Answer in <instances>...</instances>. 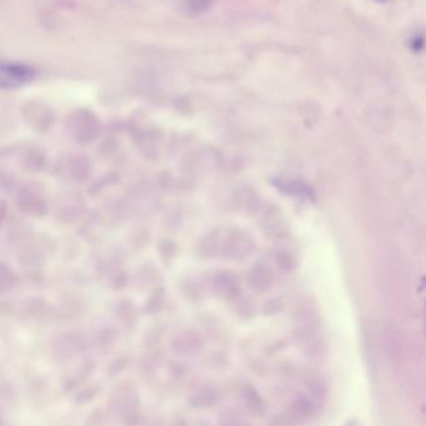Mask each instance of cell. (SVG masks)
<instances>
[{
    "label": "cell",
    "mask_w": 426,
    "mask_h": 426,
    "mask_svg": "<svg viewBox=\"0 0 426 426\" xmlns=\"http://www.w3.org/2000/svg\"><path fill=\"white\" fill-rule=\"evenodd\" d=\"M220 246L221 245H220L219 234L213 230L204 234L199 239L196 244V253L203 259H210L220 253Z\"/></svg>",
    "instance_id": "2"
},
{
    "label": "cell",
    "mask_w": 426,
    "mask_h": 426,
    "mask_svg": "<svg viewBox=\"0 0 426 426\" xmlns=\"http://www.w3.org/2000/svg\"><path fill=\"white\" fill-rule=\"evenodd\" d=\"M18 207L24 213L35 214L38 216L46 213V204L31 191H22L18 198Z\"/></svg>",
    "instance_id": "3"
},
{
    "label": "cell",
    "mask_w": 426,
    "mask_h": 426,
    "mask_svg": "<svg viewBox=\"0 0 426 426\" xmlns=\"http://www.w3.org/2000/svg\"><path fill=\"white\" fill-rule=\"evenodd\" d=\"M117 315L119 318L121 323H124L126 326L134 325L138 320V313H137V309L134 307L132 301L121 300L118 307H117Z\"/></svg>",
    "instance_id": "5"
},
{
    "label": "cell",
    "mask_w": 426,
    "mask_h": 426,
    "mask_svg": "<svg viewBox=\"0 0 426 426\" xmlns=\"http://www.w3.org/2000/svg\"><path fill=\"white\" fill-rule=\"evenodd\" d=\"M203 346L201 336L196 335L193 332H185L176 335L173 340V349L178 354H185V355H191L195 354L196 351H199Z\"/></svg>",
    "instance_id": "1"
},
{
    "label": "cell",
    "mask_w": 426,
    "mask_h": 426,
    "mask_svg": "<svg viewBox=\"0 0 426 426\" xmlns=\"http://www.w3.org/2000/svg\"><path fill=\"white\" fill-rule=\"evenodd\" d=\"M214 288L218 290L219 294L225 295L226 298L235 296V288H237L235 275L230 271H218L214 278Z\"/></svg>",
    "instance_id": "4"
},
{
    "label": "cell",
    "mask_w": 426,
    "mask_h": 426,
    "mask_svg": "<svg viewBox=\"0 0 426 426\" xmlns=\"http://www.w3.org/2000/svg\"><path fill=\"white\" fill-rule=\"evenodd\" d=\"M215 399H216V393L214 391L213 389L203 388L201 389L199 393H196L190 399V402L196 407H207L212 405Z\"/></svg>",
    "instance_id": "6"
},
{
    "label": "cell",
    "mask_w": 426,
    "mask_h": 426,
    "mask_svg": "<svg viewBox=\"0 0 426 426\" xmlns=\"http://www.w3.org/2000/svg\"><path fill=\"white\" fill-rule=\"evenodd\" d=\"M164 300H165V294H164L163 289H157L154 291V294L149 298V300L146 301L145 312L146 313H157V310H160L163 307Z\"/></svg>",
    "instance_id": "7"
},
{
    "label": "cell",
    "mask_w": 426,
    "mask_h": 426,
    "mask_svg": "<svg viewBox=\"0 0 426 426\" xmlns=\"http://www.w3.org/2000/svg\"><path fill=\"white\" fill-rule=\"evenodd\" d=\"M380 1H384V0H380Z\"/></svg>",
    "instance_id": "9"
},
{
    "label": "cell",
    "mask_w": 426,
    "mask_h": 426,
    "mask_svg": "<svg viewBox=\"0 0 426 426\" xmlns=\"http://www.w3.org/2000/svg\"><path fill=\"white\" fill-rule=\"evenodd\" d=\"M157 251H159V254L162 255L164 260L171 259V257H176V253H178V245L173 240L165 239V240H162L159 245H157Z\"/></svg>",
    "instance_id": "8"
}]
</instances>
